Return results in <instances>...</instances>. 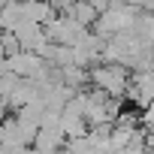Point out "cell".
Masks as SVG:
<instances>
[{"instance_id": "obj_1", "label": "cell", "mask_w": 154, "mask_h": 154, "mask_svg": "<svg viewBox=\"0 0 154 154\" xmlns=\"http://www.w3.org/2000/svg\"><path fill=\"white\" fill-rule=\"evenodd\" d=\"M88 75H91V85H94L97 91H103L106 97H112V100H121V97H127V91H130V69L121 66V63H106V60H100V63H94V66L88 69Z\"/></svg>"}, {"instance_id": "obj_2", "label": "cell", "mask_w": 154, "mask_h": 154, "mask_svg": "<svg viewBox=\"0 0 154 154\" xmlns=\"http://www.w3.org/2000/svg\"><path fill=\"white\" fill-rule=\"evenodd\" d=\"M139 12H142V9L127 6V3H121V0H115V3H112L106 12H100V18H97V24H94L91 30H94V33H100L103 39L118 36V33H124V30H133V27H136Z\"/></svg>"}, {"instance_id": "obj_3", "label": "cell", "mask_w": 154, "mask_h": 154, "mask_svg": "<svg viewBox=\"0 0 154 154\" xmlns=\"http://www.w3.org/2000/svg\"><path fill=\"white\" fill-rule=\"evenodd\" d=\"M60 148H66V133L60 124H45L36 130V139H33L36 154H57Z\"/></svg>"}, {"instance_id": "obj_4", "label": "cell", "mask_w": 154, "mask_h": 154, "mask_svg": "<svg viewBox=\"0 0 154 154\" xmlns=\"http://www.w3.org/2000/svg\"><path fill=\"white\" fill-rule=\"evenodd\" d=\"M21 12H24V21H33V24H48L57 15L51 0H21Z\"/></svg>"}, {"instance_id": "obj_5", "label": "cell", "mask_w": 154, "mask_h": 154, "mask_svg": "<svg viewBox=\"0 0 154 154\" xmlns=\"http://www.w3.org/2000/svg\"><path fill=\"white\" fill-rule=\"evenodd\" d=\"M66 15H72L82 27H94V24H97V18H100V12L88 3V0H79V3H72V6L66 9Z\"/></svg>"}, {"instance_id": "obj_6", "label": "cell", "mask_w": 154, "mask_h": 154, "mask_svg": "<svg viewBox=\"0 0 154 154\" xmlns=\"http://www.w3.org/2000/svg\"><path fill=\"white\" fill-rule=\"evenodd\" d=\"M121 3H127V6H136V9H142V0H121Z\"/></svg>"}, {"instance_id": "obj_7", "label": "cell", "mask_w": 154, "mask_h": 154, "mask_svg": "<svg viewBox=\"0 0 154 154\" xmlns=\"http://www.w3.org/2000/svg\"><path fill=\"white\" fill-rule=\"evenodd\" d=\"M12 3V0H0V9H3V6H9Z\"/></svg>"}, {"instance_id": "obj_8", "label": "cell", "mask_w": 154, "mask_h": 154, "mask_svg": "<svg viewBox=\"0 0 154 154\" xmlns=\"http://www.w3.org/2000/svg\"><path fill=\"white\" fill-rule=\"evenodd\" d=\"M51 3H54V0H51Z\"/></svg>"}]
</instances>
